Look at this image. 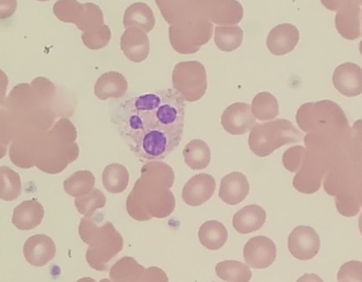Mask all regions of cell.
Here are the masks:
<instances>
[{
  "label": "cell",
  "mask_w": 362,
  "mask_h": 282,
  "mask_svg": "<svg viewBox=\"0 0 362 282\" xmlns=\"http://www.w3.org/2000/svg\"><path fill=\"white\" fill-rule=\"evenodd\" d=\"M44 216V207L36 199L23 201L15 207L12 223L18 230L31 231L42 223Z\"/></svg>",
  "instance_id": "obj_19"
},
{
  "label": "cell",
  "mask_w": 362,
  "mask_h": 282,
  "mask_svg": "<svg viewBox=\"0 0 362 282\" xmlns=\"http://www.w3.org/2000/svg\"><path fill=\"white\" fill-rule=\"evenodd\" d=\"M321 2H322L323 6H325L327 10L338 11L341 6H344V4L351 2V0H321Z\"/></svg>",
  "instance_id": "obj_43"
},
{
  "label": "cell",
  "mask_w": 362,
  "mask_h": 282,
  "mask_svg": "<svg viewBox=\"0 0 362 282\" xmlns=\"http://www.w3.org/2000/svg\"><path fill=\"white\" fill-rule=\"evenodd\" d=\"M340 282H346V281H340Z\"/></svg>",
  "instance_id": "obj_48"
},
{
  "label": "cell",
  "mask_w": 362,
  "mask_h": 282,
  "mask_svg": "<svg viewBox=\"0 0 362 282\" xmlns=\"http://www.w3.org/2000/svg\"><path fill=\"white\" fill-rule=\"evenodd\" d=\"M300 168H302V171L293 179L295 188L303 194H315L318 192L323 178L321 167L315 161L313 162L308 157H305Z\"/></svg>",
  "instance_id": "obj_22"
},
{
  "label": "cell",
  "mask_w": 362,
  "mask_h": 282,
  "mask_svg": "<svg viewBox=\"0 0 362 282\" xmlns=\"http://www.w3.org/2000/svg\"><path fill=\"white\" fill-rule=\"evenodd\" d=\"M251 106L246 103H234L221 114V126L232 135H245L257 124Z\"/></svg>",
  "instance_id": "obj_11"
},
{
  "label": "cell",
  "mask_w": 362,
  "mask_h": 282,
  "mask_svg": "<svg viewBox=\"0 0 362 282\" xmlns=\"http://www.w3.org/2000/svg\"><path fill=\"white\" fill-rule=\"evenodd\" d=\"M102 182L105 190L110 194H121L129 186V171L124 165L112 163L104 168Z\"/></svg>",
  "instance_id": "obj_27"
},
{
  "label": "cell",
  "mask_w": 362,
  "mask_h": 282,
  "mask_svg": "<svg viewBox=\"0 0 362 282\" xmlns=\"http://www.w3.org/2000/svg\"><path fill=\"white\" fill-rule=\"evenodd\" d=\"M212 34V23L197 14L191 15L169 27L172 48L180 54L198 52L204 44L210 42Z\"/></svg>",
  "instance_id": "obj_5"
},
{
  "label": "cell",
  "mask_w": 362,
  "mask_h": 282,
  "mask_svg": "<svg viewBox=\"0 0 362 282\" xmlns=\"http://www.w3.org/2000/svg\"><path fill=\"white\" fill-rule=\"evenodd\" d=\"M129 90V82L120 72L110 71L102 74L95 85V94L101 101L124 97Z\"/></svg>",
  "instance_id": "obj_18"
},
{
  "label": "cell",
  "mask_w": 362,
  "mask_h": 282,
  "mask_svg": "<svg viewBox=\"0 0 362 282\" xmlns=\"http://www.w3.org/2000/svg\"><path fill=\"white\" fill-rule=\"evenodd\" d=\"M335 88L349 97H358L362 93V69L354 63H344L336 68L333 75Z\"/></svg>",
  "instance_id": "obj_16"
},
{
  "label": "cell",
  "mask_w": 362,
  "mask_h": 282,
  "mask_svg": "<svg viewBox=\"0 0 362 282\" xmlns=\"http://www.w3.org/2000/svg\"><path fill=\"white\" fill-rule=\"evenodd\" d=\"M276 258V245L266 236L249 239L244 247V259L250 268L263 270L269 268Z\"/></svg>",
  "instance_id": "obj_10"
},
{
  "label": "cell",
  "mask_w": 362,
  "mask_h": 282,
  "mask_svg": "<svg viewBox=\"0 0 362 282\" xmlns=\"http://www.w3.org/2000/svg\"><path fill=\"white\" fill-rule=\"evenodd\" d=\"M172 84L185 101L195 103L204 97L208 89L206 68L197 61H180L174 67Z\"/></svg>",
  "instance_id": "obj_6"
},
{
  "label": "cell",
  "mask_w": 362,
  "mask_h": 282,
  "mask_svg": "<svg viewBox=\"0 0 362 282\" xmlns=\"http://www.w3.org/2000/svg\"><path fill=\"white\" fill-rule=\"evenodd\" d=\"M302 135L293 123L284 118L255 124L249 135L251 152L259 158L274 154L276 149L288 144L301 141Z\"/></svg>",
  "instance_id": "obj_4"
},
{
  "label": "cell",
  "mask_w": 362,
  "mask_h": 282,
  "mask_svg": "<svg viewBox=\"0 0 362 282\" xmlns=\"http://www.w3.org/2000/svg\"><path fill=\"white\" fill-rule=\"evenodd\" d=\"M267 215L259 205H247L236 212L232 219V226L236 232L242 235L250 234L261 230L265 224Z\"/></svg>",
  "instance_id": "obj_21"
},
{
  "label": "cell",
  "mask_w": 362,
  "mask_h": 282,
  "mask_svg": "<svg viewBox=\"0 0 362 282\" xmlns=\"http://www.w3.org/2000/svg\"><path fill=\"white\" fill-rule=\"evenodd\" d=\"M74 204L78 213L85 217H90L97 209L105 207L106 197L101 190L95 188L85 196L76 198Z\"/></svg>",
  "instance_id": "obj_34"
},
{
  "label": "cell",
  "mask_w": 362,
  "mask_h": 282,
  "mask_svg": "<svg viewBox=\"0 0 362 282\" xmlns=\"http://www.w3.org/2000/svg\"><path fill=\"white\" fill-rule=\"evenodd\" d=\"M332 196H335L337 198L336 207H337L338 212L344 217H354L361 211V205L358 204V201L356 200L352 192H346L342 188H339V190H336Z\"/></svg>",
  "instance_id": "obj_37"
},
{
  "label": "cell",
  "mask_w": 362,
  "mask_h": 282,
  "mask_svg": "<svg viewBox=\"0 0 362 282\" xmlns=\"http://www.w3.org/2000/svg\"><path fill=\"white\" fill-rule=\"evenodd\" d=\"M297 282H325L321 277L316 274H304L300 277Z\"/></svg>",
  "instance_id": "obj_44"
},
{
  "label": "cell",
  "mask_w": 362,
  "mask_h": 282,
  "mask_svg": "<svg viewBox=\"0 0 362 282\" xmlns=\"http://www.w3.org/2000/svg\"><path fill=\"white\" fill-rule=\"evenodd\" d=\"M361 8L354 2H349L338 10L336 27L342 37L349 40L357 39L361 35Z\"/></svg>",
  "instance_id": "obj_20"
},
{
  "label": "cell",
  "mask_w": 362,
  "mask_h": 282,
  "mask_svg": "<svg viewBox=\"0 0 362 282\" xmlns=\"http://www.w3.org/2000/svg\"><path fill=\"white\" fill-rule=\"evenodd\" d=\"M320 237L310 226L293 228L288 237V250L296 259L308 262L316 257L320 251Z\"/></svg>",
  "instance_id": "obj_9"
},
{
  "label": "cell",
  "mask_w": 362,
  "mask_h": 282,
  "mask_svg": "<svg viewBox=\"0 0 362 282\" xmlns=\"http://www.w3.org/2000/svg\"><path fill=\"white\" fill-rule=\"evenodd\" d=\"M57 87L46 78L15 86L6 99L13 139L17 135L44 133L55 124Z\"/></svg>",
  "instance_id": "obj_2"
},
{
  "label": "cell",
  "mask_w": 362,
  "mask_h": 282,
  "mask_svg": "<svg viewBox=\"0 0 362 282\" xmlns=\"http://www.w3.org/2000/svg\"><path fill=\"white\" fill-rule=\"evenodd\" d=\"M217 277L226 282H249L252 278L250 266L236 260H226L215 266Z\"/></svg>",
  "instance_id": "obj_28"
},
{
  "label": "cell",
  "mask_w": 362,
  "mask_h": 282,
  "mask_svg": "<svg viewBox=\"0 0 362 282\" xmlns=\"http://www.w3.org/2000/svg\"><path fill=\"white\" fill-rule=\"evenodd\" d=\"M250 192V185L244 173L233 171L221 179L218 196L228 205L240 204Z\"/></svg>",
  "instance_id": "obj_17"
},
{
  "label": "cell",
  "mask_w": 362,
  "mask_h": 282,
  "mask_svg": "<svg viewBox=\"0 0 362 282\" xmlns=\"http://www.w3.org/2000/svg\"><path fill=\"white\" fill-rule=\"evenodd\" d=\"M37 1H42V2H45V1H49V0H37Z\"/></svg>",
  "instance_id": "obj_47"
},
{
  "label": "cell",
  "mask_w": 362,
  "mask_h": 282,
  "mask_svg": "<svg viewBox=\"0 0 362 282\" xmlns=\"http://www.w3.org/2000/svg\"><path fill=\"white\" fill-rule=\"evenodd\" d=\"M84 12V4L78 0H57L53 6V13L57 18L66 23H76Z\"/></svg>",
  "instance_id": "obj_33"
},
{
  "label": "cell",
  "mask_w": 362,
  "mask_h": 282,
  "mask_svg": "<svg viewBox=\"0 0 362 282\" xmlns=\"http://www.w3.org/2000/svg\"><path fill=\"white\" fill-rule=\"evenodd\" d=\"M110 112L115 128L141 161L167 158L182 140L185 99L173 89L129 97Z\"/></svg>",
  "instance_id": "obj_1"
},
{
  "label": "cell",
  "mask_w": 362,
  "mask_h": 282,
  "mask_svg": "<svg viewBox=\"0 0 362 282\" xmlns=\"http://www.w3.org/2000/svg\"><path fill=\"white\" fill-rule=\"evenodd\" d=\"M352 2H354V4H361L362 6V0H352Z\"/></svg>",
  "instance_id": "obj_46"
},
{
  "label": "cell",
  "mask_w": 362,
  "mask_h": 282,
  "mask_svg": "<svg viewBox=\"0 0 362 282\" xmlns=\"http://www.w3.org/2000/svg\"><path fill=\"white\" fill-rule=\"evenodd\" d=\"M8 75L0 69V106H4L6 99V90H8Z\"/></svg>",
  "instance_id": "obj_42"
},
{
  "label": "cell",
  "mask_w": 362,
  "mask_h": 282,
  "mask_svg": "<svg viewBox=\"0 0 362 282\" xmlns=\"http://www.w3.org/2000/svg\"><path fill=\"white\" fill-rule=\"evenodd\" d=\"M253 116L259 121H272L279 116V102L272 93H257L251 103Z\"/></svg>",
  "instance_id": "obj_30"
},
{
  "label": "cell",
  "mask_w": 362,
  "mask_h": 282,
  "mask_svg": "<svg viewBox=\"0 0 362 282\" xmlns=\"http://www.w3.org/2000/svg\"><path fill=\"white\" fill-rule=\"evenodd\" d=\"M155 2L170 25H176L191 15L196 14L189 0H155Z\"/></svg>",
  "instance_id": "obj_26"
},
{
  "label": "cell",
  "mask_w": 362,
  "mask_h": 282,
  "mask_svg": "<svg viewBox=\"0 0 362 282\" xmlns=\"http://www.w3.org/2000/svg\"><path fill=\"white\" fill-rule=\"evenodd\" d=\"M57 254L54 241L46 235H33L23 245V256L31 266H45Z\"/></svg>",
  "instance_id": "obj_13"
},
{
  "label": "cell",
  "mask_w": 362,
  "mask_h": 282,
  "mask_svg": "<svg viewBox=\"0 0 362 282\" xmlns=\"http://www.w3.org/2000/svg\"><path fill=\"white\" fill-rule=\"evenodd\" d=\"M13 140L12 128L6 109L0 108V159L8 152V144Z\"/></svg>",
  "instance_id": "obj_38"
},
{
  "label": "cell",
  "mask_w": 362,
  "mask_h": 282,
  "mask_svg": "<svg viewBox=\"0 0 362 282\" xmlns=\"http://www.w3.org/2000/svg\"><path fill=\"white\" fill-rule=\"evenodd\" d=\"M95 184V178L91 171H78L64 181V190L69 196L78 198L90 192Z\"/></svg>",
  "instance_id": "obj_31"
},
{
  "label": "cell",
  "mask_w": 362,
  "mask_h": 282,
  "mask_svg": "<svg viewBox=\"0 0 362 282\" xmlns=\"http://www.w3.org/2000/svg\"><path fill=\"white\" fill-rule=\"evenodd\" d=\"M21 176L8 166H0V199L4 201L16 200L21 195Z\"/></svg>",
  "instance_id": "obj_32"
},
{
  "label": "cell",
  "mask_w": 362,
  "mask_h": 282,
  "mask_svg": "<svg viewBox=\"0 0 362 282\" xmlns=\"http://www.w3.org/2000/svg\"><path fill=\"white\" fill-rule=\"evenodd\" d=\"M198 239L202 247L209 251H217L227 243L228 231L221 222L210 220L200 226Z\"/></svg>",
  "instance_id": "obj_24"
},
{
  "label": "cell",
  "mask_w": 362,
  "mask_h": 282,
  "mask_svg": "<svg viewBox=\"0 0 362 282\" xmlns=\"http://www.w3.org/2000/svg\"><path fill=\"white\" fill-rule=\"evenodd\" d=\"M156 25L154 12L148 4L144 2H135L125 10L123 16V25L125 29L136 27L148 33Z\"/></svg>",
  "instance_id": "obj_23"
},
{
  "label": "cell",
  "mask_w": 362,
  "mask_h": 282,
  "mask_svg": "<svg viewBox=\"0 0 362 282\" xmlns=\"http://www.w3.org/2000/svg\"><path fill=\"white\" fill-rule=\"evenodd\" d=\"M300 32L291 23H281L274 27L267 36V48L272 54L283 56L295 50L299 44Z\"/></svg>",
  "instance_id": "obj_14"
},
{
  "label": "cell",
  "mask_w": 362,
  "mask_h": 282,
  "mask_svg": "<svg viewBox=\"0 0 362 282\" xmlns=\"http://www.w3.org/2000/svg\"><path fill=\"white\" fill-rule=\"evenodd\" d=\"M76 137L78 133L71 121L59 118L49 130L36 137L35 166L50 175L62 173L80 154Z\"/></svg>",
  "instance_id": "obj_3"
},
{
  "label": "cell",
  "mask_w": 362,
  "mask_h": 282,
  "mask_svg": "<svg viewBox=\"0 0 362 282\" xmlns=\"http://www.w3.org/2000/svg\"><path fill=\"white\" fill-rule=\"evenodd\" d=\"M120 47L127 59L133 63H142L150 55V38L139 27H132L125 30L121 36Z\"/></svg>",
  "instance_id": "obj_15"
},
{
  "label": "cell",
  "mask_w": 362,
  "mask_h": 282,
  "mask_svg": "<svg viewBox=\"0 0 362 282\" xmlns=\"http://www.w3.org/2000/svg\"><path fill=\"white\" fill-rule=\"evenodd\" d=\"M359 231H361V234L362 236V213L361 215V218H359Z\"/></svg>",
  "instance_id": "obj_45"
},
{
  "label": "cell",
  "mask_w": 362,
  "mask_h": 282,
  "mask_svg": "<svg viewBox=\"0 0 362 282\" xmlns=\"http://www.w3.org/2000/svg\"><path fill=\"white\" fill-rule=\"evenodd\" d=\"M216 182L209 173L194 176L182 188V200L189 207H200L212 198Z\"/></svg>",
  "instance_id": "obj_12"
},
{
  "label": "cell",
  "mask_w": 362,
  "mask_h": 282,
  "mask_svg": "<svg viewBox=\"0 0 362 282\" xmlns=\"http://www.w3.org/2000/svg\"><path fill=\"white\" fill-rule=\"evenodd\" d=\"M244 32L238 25H218L215 27L214 42L217 48L223 52H233L238 50L242 46Z\"/></svg>",
  "instance_id": "obj_29"
},
{
  "label": "cell",
  "mask_w": 362,
  "mask_h": 282,
  "mask_svg": "<svg viewBox=\"0 0 362 282\" xmlns=\"http://www.w3.org/2000/svg\"><path fill=\"white\" fill-rule=\"evenodd\" d=\"M297 122L300 128L305 133L325 130L333 125L348 128V120L337 104L323 101L319 103H308L302 106L297 114Z\"/></svg>",
  "instance_id": "obj_7"
},
{
  "label": "cell",
  "mask_w": 362,
  "mask_h": 282,
  "mask_svg": "<svg viewBox=\"0 0 362 282\" xmlns=\"http://www.w3.org/2000/svg\"><path fill=\"white\" fill-rule=\"evenodd\" d=\"M17 10V0H0V19L10 18Z\"/></svg>",
  "instance_id": "obj_41"
},
{
  "label": "cell",
  "mask_w": 362,
  "mask_h": 282,
  "mask_svg": "<svg viewBox=\"0 0 362 282\" xmlns=\"http://www.w3.org/2000/svg\"><path fill=\"white\" fill-rule=\"evenodd\" d=\"M194 12L211 23L231 27L242 21L244 8L238 0H189Z\"/></svg>",
  "instance_id": "obj_8"
},
{
  "label": "cell",
  "mask_w": 362,
  "mask_h": 282,
  "mask_svg": "<svg viewBox=\"0 0 362 282\" xmlns=\"http://www.w3.org/2000/svg\"><path fill=\"white\" fill-rule=\"evenodd\" d=\"M103 25L105 23H104V14L101 8L93 2L84 4V12L78 23H76L78 29L82 32H88Z\"/></svg>",
  "instance_id": "obj_35"
},
{
  "label": "cell",
  "mask_w": 362,
  "mask_h": 282,
  "mask_svg": "<svg viewBox=\"0 0 362 282\" xmlns=\"http://www.w3.org/2000/svg\"><path fill=\"white\" fill-rule=\"evenodd\" d=\"M338 281L362 282V262L351 260L340 268Z\"/></svg>",
  "instance_id": "obj_40"
},
{
  "label": "cell",
  "mask_w": 362,
  "mask_h": 282,
  "mask_svg": "<svg viewBox=\"0 0 362 282\" xmlns=\"http://www.w3.org/2000/svg\"><path fill=\"white\" fill-rule=\"evenodd\" d=\"M182 154L185 164L193 171H200L210 165L211 149L202 140H192L185 145Z\"/></svg>",
  "instance_id": "obj_25"
},
{
  "label": "cell",
  "mask_w": 362,
  "mask_h": 282,
  "mask_svg": "<svg viewBox=\"0 0 362 282\" xmlns=\"http://www.w3.org/2000/svg\"><path fill=\"white\" fill-rule=\"evenodd\" d=\"M306 149L302 146H295L289 148L283 157V163L285 168L291 173H296L301 167L304 159H305Z\"/></svg>",
  "instance_id": "obj_39"
},
{
  "label": "cell",
  "mask_w": 362,
  "mask_h": 282,
  "mask_svg": "<svg viewBox=\"0 0 362 282\" xmlns=\"http://www.w3.org/2000/svg\"><path fill=\"white\" fill-rule=\"evenodd\" d=\"M112 39V31L106 25L88 32H83V44L90 50H101L110 44Z\"/></svg>",
  "instance_id": "obj_36"
}]
</instances>
